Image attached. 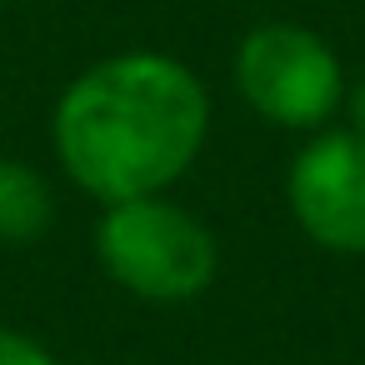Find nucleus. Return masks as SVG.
Segmentation results:
<instances>
[{"instance_id": "1", "label": "nucleus", "mask_w": 365, "mask_h": 365, "mask_svg": "<svg viewBox=\"0 0 365 365\" xmlns=\"http://www.w3.org/2000/svg\"><path fill=\"white\" fill-rule=\"evenodd\" d=\"M210 140V91L170 51H115L86 66L51 110V150L96 205L170 195Z\"/></svg>"}, {"instance_id": "2", "label": "nucleus", "mask_w": 365, "mask_h": 365, "mask_svg": "<svg viewBox=\"0 0 365 365\" xmlns=\"http://www.w3.org/2000/svg\"><path fill=\"white\" fill-rule=\"evenodd\" d=\"M96 265L125 295L145 305H185L200 300L220 275L215 230L170 195H140L101 205L96 220Z\"/></svg>"}, {"instance_id": "3", "label": "nucleus", "mask_w": 365, "mask_h": 365, "mask_svg": "<svg viewBox=\"0 0 365 365\" xmlns=\"http://www.w3.org/2000/svg\"><path fill=\"white\" fill-rule=\"evenodd\" d=\"M230 81L245 110H255V120L315 135L335 125L350 76L320 31L300 21H260L235 41Z\"/></svg>"}, {"instance_id": "4", "label": "nucleus", "mask_w": 365, "mask_h": 365, "mask_svg": "<svg viewBox=\"0 0 365 365\" xmlns=\"http://www.w3.org/2000/svg\"><path fill=\"white\" fill-rule=\"evenodd\" d=\"M285 205L315 250L365 260V135L350 125L305 135L285 170Z\"/></svg>"}, {"instance_id": "5", "label": "nucleus", "mask_w": 365, "mask_h": 365, "mask_svg": "<svg viewBox=\"0 0 365 365\" xmlns=\"http://www.w3.org/2000/svg\"><path fill=\"white\" fill-rule=\"evenodd\" d=\"M56 225V190L46 170L21 155H0V245H36Z\"/></svg>"}, {"instance_id": "6", "label": "nucleus", "mask_w": 365, "mask_h": 365, "mask_svg": "<svg viewBox=\"0 0 365 365\" xmlns=\"http://www.w3.org/2000/svg\"><path fill=\"white\" fill-rule=\"evenodd\" d=\"M0 365H61L56 350L16 325H0Z\"/></svg>"}, {"instance_id": "7", "label": "nucleus", "mask_w": 365, "mask_h": 365, "mask_svg": "<svg viewBox=\"0 0 365 365\" xmlns=\"http://www.w3.org/2000/svg\"><path fill=\"white\" fill-rule=\"evenodd\" d=\"M340 120H345L350 130H360V135H365V76H355V81H345V101H340Z\"/></svg>"}, {"instance_id": "8", "label": "nucleus", "mask_w": 365, "mask_h": 365, "mask_svg": "<svg viewBox=\"0 0 365 365\" xmlns=\"http://www.w3.org/2000/svg\"><path fill=\"white\" fill-rule=\"evenodd\" d=\"M0 6H6V0H0Z\"/></svg>"}]
</instances>
